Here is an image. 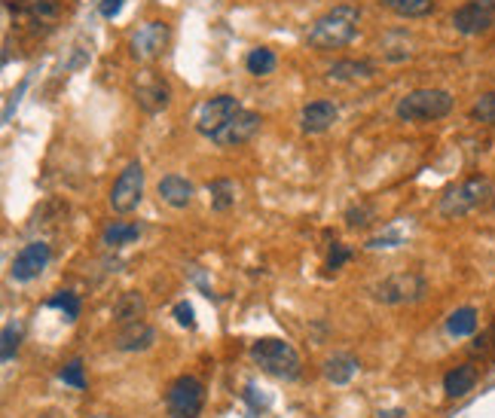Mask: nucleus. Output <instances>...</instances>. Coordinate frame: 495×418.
Segmentation results:
<instances>
[{
  "label": "nucleus",
  "mask_w": 495,
  "mask_h": 418,
  "mask_svg": "<svg viewBox=\"0 0 495 418\" xmlns=\"http://www.w3.org/2000/svg\"><path fill=\"white\" fill-rule=\"evenodd\" d=\"M453 28L458 34H465V37H477V34H486L492 28V10H486V6L480 4H465L458 6L453 12Z\"/></svg>",
  "instance_id": "ddd939ff"
},
{
  "label": "nucleus",
  "mask_w": 495,
  "mask_h": 418,
  "mask_svg": "<svg viewBox=\"0 0 495 418\" xmlns=\"http://www.w3.org/2000/svg\"><path fill=\"white\" fill-rule=\"evenodd\" d=\"M477 385V366L471 364H462L456 366V370H450L447 376H443V391H447V398H465L468 391H474Z\"/></svg>",
  "instance_id": "a211bd4d"
},
{
  "label": "nucleus",
  "mask_w": 495,
  "mask_h": 418,
  "mask_svg": "<svg viewBox=\"0 0 495 418\" xmlns=\"http://www.w3.org/2000/svg\"><path fill=\"white\" fill-rule=\"evenodd\" d=\"M428 284L416 272H400V275H389L373 287V299L385 302V306H404V302H419L425 297Z\"/></svg>",
  "instance_id": "423d86ee"
},
{
  "label": "nucleus",
  "mask_w": 495,
  "mask_h": 418,
  "mask_svg": "<svg viewBox=\"0 0 495 418\" xmlns=\"http://www.w3.org/2000/svg\"><path fill=\"white\" fill-rule=\"evenodd\" d=\"M89 418H111V415H89Z\"/></svg>",
  "instance_id": "c9c22d12"
},
{
  "label": "nucleus",
  "mask_w": 495,
  "mask_h": 418,
  "mask_svg": "<svg viewBox=\"0 0 495 418\" xmlns=\"http://www.w3.org/2000/svg\"><path fill=\"white\" fill-rule=\"evenodd\" d=\"M456 98L447 89H413L394 104V117L400 122H432L450 117Z\"/></svg>",
  "instance_id": "f03ea898"
},
{
  "label": "nucleus",
  "mask_w": 495,
  "mask_h": 418,
  "mask_svg": "<svg viewBox=\"0 0 495 418\" xmlns=\"http://www.w3.org/2000/svg\"><path fill=\"white\" fill-rule=\"evenodd\" d=\"M276 53L267 46H257V49H251L248 53V59H245V68H248V74L251 77H269L272 70H276Z\"/></svg>",
  "instance_id": "b1692460"
},
{
  "label": "nucleus",
  "mask_w": 495,
  "mask_h": 418,
  "mask_svg": "<svg viewBox=\"0 0 495 418\" xmlns=\"http://www.w3.org/2000/svg\"><path fill=\"white\" fill-rule=\"evenodd\" d=\"M404 415V409H389V413H379V418H400Z\"/></svg>",
  "instance_id": "f704fd0d"
},
{
  "label": "nucleus",
  "mask_w": 495,
  "mask_h": 418,
  "mask_svg": "<svg viewBox=\"0 0 495 418\" xmlns=\"http://www.w3.org/2000/svg\"><path fill=\"white\" fill-rule=\"evenodd\" d=\"M49 259H53L49 244L46 242H31V244H25V248L19 250L16 259H12L10 275H12V281H19V284H28V281L43 275V269L49 266Z\"/></svg>",
  "instance_id": "1a4fd4ad"
},
{
  "label": "nucleus",
  "mask_w": 495,
  "mask_h": 418,
  "mask_svg": "<svg viewBox=\"0 0 495 418\" xmlns=\"http://www.w3.org/2000/svg\"><path fill=\"white\" fill-rule=\"evenodd\" d=\"M376 74L373 61H355V59H340L327 68V77L336 83H358V80H370Z\"/></svg>",
  "instance_id": "f3484780"
},
{
  "label": "nucleus",
  "mask_w": 495,
  "mask_h": 418,
  "mask_svg": "<svg viewBox=\"0 0 495 418\" xmlns=\"http://www.w3.org/2000/svg\"><path fill=\"white\" fill-rule=\"evenodd\" d=\"M46 306L64 312V318H68V321H77V318H80V297H77V293H70V291H59L53 299L46 302Z\"/></svg>",
  "instance_id": "393cba45"
},
{
  "label": "nucleus",
  "mask_w": 495,
  "mask_h": 418,
  "mask_svg": "<svg viewBox=\"0 0 495 418\" xmlns=\"http://www.w3.org/2000/svg\"><path fill=\"white\" fill-rule=\"evenodd\" d=\"M340 119V107L327 98L309 101V104L300 111V128L306 135H325L327 128H334V122Z\"/></svg>",
  "instance_id": "9b49d317"
},
{
  "label": "nucleus",
  "mask_w": 495,
  "mask_h": 418,
  "mask_svg": "<svg viewBox=\"0 0 495 418\" xmlns=\"http://www.w3.org/2000/svg\"><path fill=\"white\" fill-rule=\"evenodd\" d=\"M477 308H471V306H465V308H456L453 315L447 318V333L450 336H456V339H462V336H471L477 330Z\"/></svg>",
  "instance_id": "5701e85b"
},
{
  "label": "nucleus",
  "mask_w": 495,
  "mask_h": 418,
  "mask_svg": "<svg viewBox=\"0 0 495 418\" xmlns=\"http://www.w3.org/2000/svg\"><path fill=\"white\" fill-rule=\"evenodd\" d=\"M59 379L64 381V385H70V388H74V391H86V373H83V360H80V357L68 360V364L62 366Z\"/></svg>",
  "instance_id": "bb28decb"
},
{
  "label": "nucleus",
  "mask_w": 495,
  "mask_h": 418,
  "mask_svg": "<svg viewBox=\"0 0 495 418\" xmlns=\"http://www.w3.org/2000/svg\"><path fill=\"white\" fill-rule=\"evenodd\" d=\"M169 418H199L205 409V385L196 376H177L165 391Z\"/></svg>",
  "instance_id": "39448f33"
},
{
  "label": "nucleus",
  "mask_w": 495,
  "mask_h": 418,
  "mask_svg": "<svg viewBox=\"0 0 495 418\" xmlns=\"http://www.w3.org/2000/svg\"><path fill=\"white\" fill-rule=\"evenodd\" d=\"M34 10H37L40 16H55V4H49V0H37V4H34Z\"/></svg>",
  "instance_id": "72a5a7b5"
},
{
  "label": "nucleus",
  "mask_w": 495,
  "mask_h": 418,
  "mask_svg": "<svg viewBox=\"0 0 495 418\" xmlns=\"http://www.w3.org/2000/svg\"><path fill=\"white\" fill-rule=\"evenodd\" d=\"M19 339H21V330L16 327V324H6L4 327V336H0V360L4 364H10L12 357H16V351H19Z\"/></svg>",
  "instance_id": "cd10ccee"
},
{
  "label": "nucleus",
  "mask_w": 495,
  "mask_h": 418,
  "mask_svg": "<svg viewBox=\"0 0 495 418\" xmlns=\"http://www.w3.org/2000/svg\"><path fill=\"white\" fill-rule=\"evenodd\" d=\"M251 357H254V364L272 379L293 381L303 373L300 355L288 342H282V339H257V342L251 345Z\"/></svg>",
  "instance_id": "7ed1b4c3"
},
{
  "label": "nucleus",
  "mask_w": 495,
  "mask_h": 418,
  "mask_svg": "<svg viewBox=\"0 0 495 418\" xmlns=\"http://www.w3.org/2000/svg\"><path fill=\"white\" fill-rule=\"evenodd\" d=\"M379 4L400 19H425L434 12V0H379Z\"/></svg>",
  "instance_id": "6ab92c4d"
},
{
  "label": "nucleus",
  "mask_w": 495,
  "mask_h": 418,
  "mask_svg": "<svg viewBox=\"0 0 495 418\" xmlns=\"http://www.w3.org/2000/svg\"><path fill=\"white\" fill-rule=\"evenodd\" d=\"M367 214H370V208H351V211L346 214V223H349L351 229H355V226H367L370 220H364Z\"/></svg>",
  "instance_id": "473e14b6"
},
{
  "label": "nucleus",
  "mask_w": 495,
  "mask_h": 418,
  "mask_svg": "<svg viewBox=\"0 0 495 418\" xmlns=\"http://www.w3.org/2000/svg\"><path fill=\"white\" fill-rule=\"evenodd\" d=\"M239 111H242V104H239V98H233V95H214V98H208L205 104L199 107V117H196L199 135H205V138L211 141L214 135H218L220 128H224L227 122L233 119Z\"/></svg>",
  "instance_id": "6e6552de"
},
{
  "label": "nucleus",
  "mask_w": 495,
  "mask_h": 418,
  "mask_svg": "<svg viewBox=\"0 0 495 418\" xmlns=\"http://www.w3.org/2000/svg\"><path fill=\"white\" fill-rule=\"evenodd\" d=\"M175 318H177V324H181V327H196V315H193V306L190 302H177L175 306Z\"/></svg>",
  "instance_id": "7c9ffc66"
},
{
  "label": "nucleus",
  "mask_w": 495,
  "mask_h": 418,
  "mask_svg": "<svg viewBox=\"0 0 495 418\" xmlns=\"http://www.w3.org/2000/svg\"><path fill=\"white\" fill-rule=\"evenodd\" d=\"M123 6H126V0H102V4H98V12H102L104 19H117L120 12H123Z\"/></svg>",
  "instance_id": "2f4dec72"
},
{
  "label": "nucleus",
  "mask_w": 495,
  "mask_h": 418,
  "mask_svg": "<svg viewBox=\"0 0 495 418\" xmlns=\"http://www.w3.org/2000/svg\"><path fill=\"white\" fill-rule=\"evenodd\" d=\"M156 193L171 208H186L193 201V184L181 175H165L160 180V186H156Z\"/></svg>",
  "instance_id": "2eb2a0df"
},
{
  "label": "nucleus",
  "mask_w": 495,
  "mask_h": 418,
  "mask_svg": "<svg viewBox=\"0 0 495 418\" xmlns=\"http://www.w3.org/2000/svg\"><path fill=\"white\" fill-rule=\"evenodd\" d=\"M208 190H211L214 196V211H227L229 205L235 201V186L229 184V180H214V184H208Z\"/></svg>",
  "instance_id": "a878e982"
},
{
  "label": "nucleus",
  "mask_w": 495,
  "mask_h": 418,
  "mask_svg": "<svg viewBox=\"0 0 495 418\" xmlns=\"http://www.w3.org/2000/svg\"><path fill=\"white\" fill-rule=\"evenodd\" d=\"M165 43H169V25L165 21H147L138 28V34L132 37V53L135 59H156L162 55Z\"/></svg>",
  "instance_id": "f8f14e48"
},
{
  "label": "nucleus",
  "mask_w": 495,
  "mask_h": 418,
  "mask_svg": "<svg viewBox=\"0 0 495 418\" xmlns=\"http://www.w3.org/2000/svg\"><path fill=\"white\" fill-rule=\"evenodd\" d=\"M260 122H263L260 113L245 111V107H242V111L235 113V117L229 119L211 141L218 143V147H242V143H248L257 132H260Z\"/></svg>",
  "instance_id": "9d476101"
},
{
  "label": "nucleus",
  "mask_w": 495,
  "mask_h": 418,
  "mask_svg": "<svg viewBox=\"0 0 495 418\" xmlns=\"http://www.w3.org/2000/svg\"><path fill=\"white\" fill-rule=\"evenodd\" d=\"M141 235L138 223H123V220H113L111 226L102 233V242L107 248H123V244H132Z\"/></svg>",
  "instance_id": "412c9836"
},
{
  "label": "nucleus",
  "mask_w": 495,
  "mask_h": 418,
  "mask_svg": "<svg viewBox=\"0 0 495 418\" xmlns=\"http://www.w3.org/2000/svg\"><path fill=\"white\" fill-rule=\"evenodd\" d=\"M46 418H49V415H46Z\"/></svg>",
  "instance_id": "e433bc0d"
},
{
  "label": "nucleus",
  "mask_w": 495,
  "mask_h": 418,
  "mask_svg": "<svg viewBox=\"0 0 495 418\" xmlns=\"http://www.w3.org/2000/svg\"><path fill=\"white\" fill-rule=\"evenodd\" d=\"M153 342H156V330L144 321H135V324H126V327L120 330V336L113 345H117L120 351H147Z\"/></svg>",
  "instance_id": "4468645a"
},
{
  "label": "nucleus",
  "mask_w": 495,
  "mask_h": 418,
  "mask_svg": "<svg viewBox=\"0 0 495 418\" xmlns=\"http://www.w3.org/2000/svg\"><path fill=\"white\" fill-rule=\"evenodd\" d=\"M358 21H361V10L351 4H340L312 21L309 31H306V43H309V49H315V53L346 49L358 37Z\"/></svg>",
  "instance_id": "f257e3e1"
},
{
  "label": "nucleus",
  "mask_w": 495,
  "mask_h": 418,
  "mask_svg": "<svg viewBox=\"0 0 495 418\" xmlns=\"http://www.w3.org/2000/svg\"><path fill=\"white\" fill-rule=\"evenodd\" d=\"M141 315H144V297H141V293H123V297L117 299V306H113V321H117L120 327L141 321Z\"/></svg>",
  "instance_id": "aec40b11"
},
{
  "label": "nucleus",
  "mask_w": 495,
  "mask_h": 418,
  "mask_svg": "<svg viewBox=\"0 0 495 418\" xmlns=\"http://www.w3.org/2000/svg\"><path fill=\"white\" fill-rule=\"evenodd\" d=\"M490 196H492V184L477 175V177H468V180H462V184L450 186V190L441 196L437 211H441V217H447V220H458V217H465V214L474 211V208L483 205Z\"/></svg>",
  "instance_id": "20e7f679"
},
{
  "label": "nucleus",
  "mask_w": 495,
  "mask_h": 418,
  "mask_svg": "<svg viewBox=\"0 0 495 418\" xmlns=\"http://www.w3.org/2000/svg\"><path fill=\"white\" fill-rule=\"evenodd\" d=\"M355 373H358V360L351 355H334L325 364V376L327 381H334V385H346Z\"/></svg>",
  "instance_id": "4be33fe9"
},
{
  "label": "nucleus",
  "mask_w": 495,
  "mask_h": 418,
  "mask_svg": "<svg viewBox=\"0 0 495 418\" xmlns=\"http://www.w3.org/2000/svg\"><path fill=\"white\" fill-rule=\"evenodd\" d=\"M471 117H474L477 122H486V126H495V92H486V95H480L474 101Z\"/></svg>",
  "instance_id": "c85d7f7f"
},
{
  "label": "nucleus",
  "mask_w": 495,
  "mask_h": 418,
  "mask_svg": "<svg viewBox=\"0 0 495 418\" xmlns=\"http://www.w3.org/2000/svg\"><path fill=\"white\" fill-rule=\"evenodd\" d=\"M141 196H144V165L138 160L128 162L120 177L113 180V190H111V208L117 214H128L141 205Z\"/></svg>",
  "instance_id": "0eeeda50"
},
{
  "label": "nucleus",
  "mask_w": 495,
  "mask_h": 418,
  "mask_svg": "<svg viewBox=\"0 0 495 418\" xmlns=\"http://www.w3.org/2000/svg\"><path fill=\"white\" fill-rule=\"evenodd\" d=\"M349 259H351V250L346 248V244H340V242H336L334 244V248H330V257H327V269H342V266H346L349 263Z\"/></svg>",
  "instance_id": "c756f323"
},
{
  "label": "nucleus",
  "mask_w": 495,
  "mask_h": 418,
  "mask_svg": "<svg viewBox=\"0 0 495 418\" xmlns=\"http://www.w3.org/2000/svg\"><path fill=\"white\" fill-rule=\"evenodd\" d=\"M135 101H138L141 111L160 113V111H165V107L171 104V89L162 80H150L144 86H138V92H135Z\"/></svg>",
  "instance_id": "dca6fc26"
}]
</instances>
